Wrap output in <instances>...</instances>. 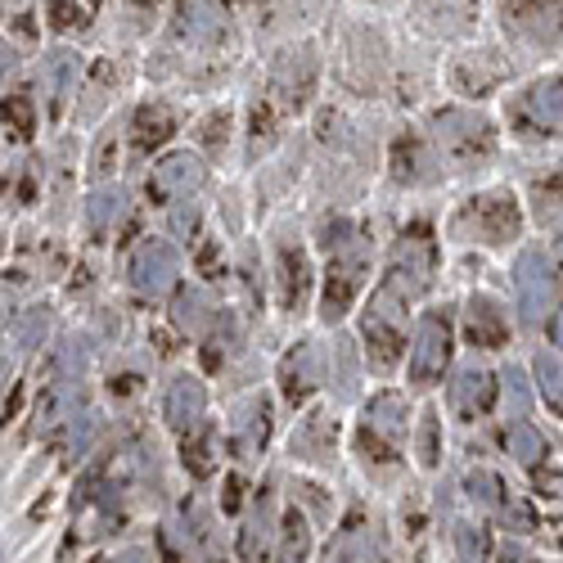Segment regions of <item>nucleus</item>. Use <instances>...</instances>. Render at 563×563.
Wrapping results in <instances>:
<instances>
[{"mask_svg": "<svg viewBox=\"0 0 563 563\" xmlns=\"http://www.w3.org/2000/svg\"><path fill=\"white\" fill-rule=\"evenodd\" d=\"M311 388H316V352L311 343H298V352L285 361V393L289 401H307Z\"/></svg>", "mask_w": 563, "mask_h": 563, "instance_id": "10", "label": "nucleus"}, {"mask_svg": "<svg viewBox=\"0 0 563 563\" xmlns=\"http://www.w3.org/2000/svg\"><path fill=\"white\" fill-rule=\"evenodd\" d=\"M541 388H545V401L554 406V410H563V369H559V361L554 356H541Z\"/></svg>", "mask_w": 563, "mask_h": 563, "instance_id": "17", "label": "nucleus"}, {"mask_svg": "<svg viewBox=\"0 0 563 563\" xmlns=\"http://www.w3.org/2000/svg\"><path fill=\"white\" fill-rule=\"evenodd\" d=\"M240 500H244V496H240V478H230V483H225V496H221V505L234 514V509H240Z\"/></svg>", "mask_w": 563, "mask_h": 563, "instance_id": "20", "label": "nucleus"}, {"mask_svg": "<svg viewBox=\"0 0 563 563\" xmlns=\"http://www.w3.org/2000/svg\"><path fill=\"white\" fill-rule=\"evenodd\" d=\"M455 230L468 234V240H483V244H509L519 234V208H514L509 195H478L468 199L464 212L455 217Z\"/></svg>", "mask_w": 563, "mask_h": 563, "instance_id": "1", "label": "nucleus"}, {"mask_svg": "<svg viewBox=\"0 0 563 563\" xmlns=\"http://www.w3.org/2000/svg\"><path fill=\"white\" fill-rule=\"evenodd\" d=\"M199 410H203V393L195 388V379H176V388L167 397V419L176 429H185V424H195L199 419Z\"/></svg>", "mask_w": 563, "mask_h": 563, "instance_id": "11", "label": "nucleus"}, {"mask_svg": "<svg viewBox=\"0 0 563 563\" xmlns=\"http://www.w3.org/2000/svg\"><path fill=\"white\" fill-rule=\"evenodd\" d=\"M324 563H365V537H361V523L356 519L334 537L330 559H324Z\"/></svg>", "mask_w": 563, "mask_h": 563, "instance_id": "13", "label": "nucleus"}, {"mask_svg": "<svg viewBox=\"0 0 563 563\" xmlns=\"http://www.w3.org/2000/svg\"><path fill=\"white\" fill-rule=\"evenodd\" d=\"M271 537H279V528H275V505H271V496L262 492V496H257V505H253V519H249V523H244V532H240V559L257 563V559L266 554Z\"/></svg>", "mask_w": 563, "mask_h": 563, "instance_id": "6", "label": "nucleus"}, {"mask_svg": "<svg viewBox=\"0 0 563 563\" xmlns=\"http://www.w3.org/2000/svg\"><path fill=\"white\" fill-rule=\"evenodd\" d=\"M505 334H509V320H505V311L492 298L468 302V339H474L478 347H500Z\"/></svg>", "mask_w": 563, "mask_h": 563, "instance_id": "7", "label": "nucleus"}, {"mask_svg": "<svg viewBox=\"0 0 563 563\" xmlns=\"http://www.w3.org/2000/svg\"><path fill=\"white\" fill-rule=\"evenodd\" d=\"M185 468H190L195 478H212L217 474V433L203 429L199 438L185 442Z\"/></svg>", "mask_w": 563, "mask_h": 563, "instance_id": "12", "label": "nucleus"}, {"mask_svg": "<svg viewBox=\"0 0 563 563\" xmlns=\"http://www.w3.org/2000/svg\"><path fill=\"white\" fill-rule=\"evenodd\" d=\"M279 285H285V307H302V298H307V262H302V253L294 257L285 249V275H279Z\"/></svg>", "mask_w": 563, "mask_h": 563, "instance_id": "14", "label": "nucleus"}, {"mask_svg": "<svg viewBox=\"0 0 563 563\" xmlns=\"http://www.w3.org/2000/svg\"><path fill=\"white\" fill-rule=\"evenodd\" d=\"M509 451H519V460L523 464H537L541 460V442H537V433L532 429H509Z\"/></svg>", "mask_w": 563, "mask_h": 563, "instance_id": "19", "label": "nucleus"}, {"mask_svg": "<svg viewBox=\"0 0 563 563\" xmlns=\"http://www.w3.org/2000/svg\"><path fill=\"white\" fill-rule=\"evenodd\" d=\"M519 122L537 135H563V77L528 90L519 100Z\"/></svg>", "mask_w": 563, "mask_h": 563, "instance_id": "5", "label": "nucleus"}, {"mask_svg": "<svg viewBox=\"0 0 563 563\" xmlns=\"http://www.w3.org/2000/svg\"><path fill=\"white\" fill-rule=\"evenodd\" d=\"M419 464L433 468L438 464V415H424V429H419Z\"/></svg>", "mask_w": 563, "mask_h": 563, "instance_id": "18", "label": "nucleus"}, {"mask_svg": "<svg viewBox=\"0 0 563 563\" xmlns=\"http://www.w3.org/2000/svg\"><path fill=\"white\" fill-rule=\"evenodd\" d=\"M492 397H496V384H492L487 369H464L460 384H455V393H451V401H455V410H460L464 419H474L478 410H487Z\"/></svg>", "mask_w": 563, "mask_h": 563, "instance_id": "8", "label": "nucleus"}, {"mask_svg": "<svg viewBox=\"0 0 563 563\" xmlns=\"http://www.w3.org/2000/svg\"><path fill=\"white\" fill-rule=\"evenodd\" d=\"M163 140H167V113H163V109H145V113H140L135 145L150 150V145H163Z\"/></svg>", "mask_w": 563, "mask_h": 563, "instance_id": "16", "label": "nucleus"}, {"mask_svg": "<svg viewBox=\"0 0 563 563\" xmlns=\"http://www.w3.org/2000/svg\"><path fill=\"white\" fill-rule=\"evenodd\" d=\"M446 356H451V324H446L442 311H433V316H424V324H419V343H415V356H410V374H415L419 384H429V379H438V374H442Z\"/></svg>", "mask_w": 563, "mask_h": 563, "instance_id": "3", "label": "nucleus"}, {"mask_svg": "<svg viewBox=\"0 0 563 563\" xmlns=\"http://www.w3.org/2000/svg\"><path fill=\"white\" fill-rule=\"evenodd\" d=\"M455 545H460V563H483L487 559V532L474 528V523L455 528Z\"/></svg>", "mask_w": 563, "mask_h": 563, "instance_id": "15", "label": "nucleus"}, {"mask_svg": "<svg viewBox=\"0 0 563 563\" xmlns=\"http://www.w3.org/2000/svg\"><path fill=\"white\" fill-rule=\"evenodd\" d=\"M406 438V406L397 393L374 397V406L365 410V429H361V446L374 451V460H393L397 446Z\"/></svg>", "mask_w": 563, "mask_h": 563, "instance_id": "2", "label": "nucleus"}, {"mask_svg": "<svg viewBox=\"0 0 563 563\" xmlns=\"http://www.w3.org/2000/svg\"><path fill=\"white\" fill-rule=\"evenodd\" d=\"M559 257H563V240H559Z\"/></svg>", "mask_w": 563, "mask_h": 563, "instance_id": "21", "label": "nucleus"}, {"mask_svg": "<svg viewBox=\"0 0 563 563\" xmlns=\"http://www.w3.org/2000/svg\"><path fill=\"white\" fill-rule=\"evenodd\" d=\"M307 554H311V528H307V519L298 509H289L285 514V523H279V563H307Z\"/></svg>", "mask_w": 563, "mask_h": 563, "instance_id": "9", "label": "nucleus"}, {"mask_svg": "<svg viewBox=\"0 0 563 563\" xmlns=\"http://www.w3.org/2000/svg\"><path fill=\"white\" fill-rule=\"evenodd\" d=\"M438 122L451 126V131H438V140H442V150H446L455 163H474V158H487V154H492V131H487V122L464 118V113H442Z\"/></svg>", "mask_w": 563, "mask_h": 563, "instance_id": "4", "label": "nucleus"}]
</instances>
